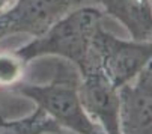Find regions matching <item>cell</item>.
Returning a JSON list of instances; mask_svg holds the SVG:
<instances>
[{
  "label": "cell",
  "mask_w": 152,
  "mask_h": 134,
  "mask_svg": "<svg viewBox=\"0 0 152 134\" xmlns=\"http://www.w3.org/2000/svg\"><path fill=\"white\" fill-rule=\"evenodd\" d=\"M102 15L104 12L94 6L71 9L42 35L17 48L15 53L26 63L44 56H56L72 63L81 75L95 63L92 56L94 36Z\"/></svg>",
  "instance_id": "cell-1"
},
{
  "label": "cell",
  "mask_w": 152,
  "mask_h": 134,
  "mask_svg": "<svg viewBox=\"0 0 152 134\" xmlns=\"http://www.w3.org/2000/svg\"><path fill=\"white\" fill-rule=\"evenodd\" d=\"M78 84V70L62 59L48 83L35 84L21 81L11 91L35 101L62 130L65 128L74 134H105L86 113L80 100Z\"/></svg>",
  "instance_id": "cell-2"
},
{
  "label": "cell",
  "mask_w": 152,
  "mask_h": 134,
  "mask_svg": "<svg viewBox=\"0 0 152 134\" xmlns=\"http://www.w3.org/2000/svg\"><path fill=\"white\" fill-rule=\"evenodd\" d=\"M92 56L101 71L118 89L131 81L152 60V41H126L98 26Z\"/></svg>",
  "instance_id": "cell-3"
},
{
  "label": "cell",
  "mask_w": 152,
  "mask_h": 134,
  "mask_svg": "<svg viewBox=\"0 0 152 134\" xmlns=\"http://www.w3.org/2000/svg\"><path fill=\"white\" fill-rule=\"evenodd\" d=\"M77 3L78 0H15L0 12V39L17 33L39 36Z\"/></svg>",
  "instance_id": "cell-4"
},
{
  "label": "cell",
  "mask_w": 152,
  "mask_h": 134,
  "mask_svg": "<svg viewBox=\"0 0 152 134\" xmlns=\"http://www.w3.org/2000/svg\"><path fill=\"white\" fill-rule=\"evenodd\" d=\"M78 94L86 113L105 134H121L119 89L96 63L80 75Z\"/></svg>",
  "instance_id": "cell-5"
},
{
  "label": "cell",
  "mask_w": 152,
  "mask_h": 134,
  "mask_svg": "<svg viewBox=\"0 0 152 134\" xmlns=\"http://www.w3.org/2000/svg\"><path fill=\"white\" fill-rule=\"evenodd\" d=\"M121 134H152V60L119 87Z\"/></svg>",
  "instance_id": "cell-6"
},
{
  "label": "cell",
  "mask_w": 152,
  "mask_h": 134,
  "mask_svg": "<svg viewBox=\"0 0 152 134\" xmlns=\"http://www.w3.org/2000/svg\"><path fill=\"white\" fill-rule=\"evenodd\" d=\"M113 17L134 41H152V8L149 0H94Z\"/></svg>",
  "instance_id": "cell-7"
},
{
  "label": "cell",
  "mask_w": 152,
  "mask_h": 134,
  "mask_svg": "<svg viewBox=\"0 0 152 134\" xmlns=\"http://www.w3.org/2000/svg\"><path fill=\"white\" fill-rule=\"evenodd\" d=\"M62 128L39 107L30 115L18 119H6L0 108V134H48Z\"/></svg>",
  "instance_id": "cell-8"
},
{
  "label": "cell",
  "mask_w": 152,
  "mask_h": 134,
  "mask_svg": "<svg viewBox=\"0 0 152 134\" xmlns=\"http://www.w3.org/2000/svg\"><path fill=\"white\" fill-rule=\"evenodd\" d=\"M26 62L15 51L0 53V87L12 89L23 81L26 72Z\"/></svg>",
  "instance_id": "cell-9"
},
{
  "label": "cell",
  "mask_w": 152,
  "mask_h": 134,
  "mask_svg": "<svg viewBox=\"0 0 152 134\" xmlns=\"http://www.w3.org/2000/svg\"><path fill=\"white\" fill-rule=\"evenodd\" d=\"M15 0H0V12H3L5 9H8Z\"/></svg>",
  "instance_id": "cell-10"
},
{
  "label": "cell",
  "mask_w": 152,
  "mask_h": 134,
  "mask_svg": "<svg viewBox=\"0 0 152 134\" xmlns=\"http://www.w3.org/2000/svg\"><path fill=\"white\" fill-rule=\"evenodd\" d=\"M48 134H65V131L60 130V131H57V133H48Z\"/></svg>",
  "instance_id": "cell-11"
},
{
  "label": "cell",
  "mask_w": 152,
  "mask_h": 134,
  "mask_svg": "<svg viewBox=\"0 0 152 134\" xmlns=\"http://www.w3.org/2000/svg\"><path fill=\"white\" fill-rule=\"evenodd\" d=\"M149 3H151V8H152V0H149Z\"/></svg>",
  "instance_id": "cell-12"
}]
</instances>
